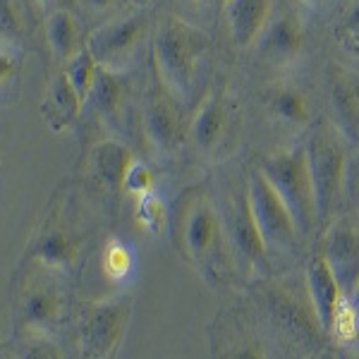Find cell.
I'll list each match as a JSON object with an SVG mask.
<instances>
[{
	"instance_id": "31",
	"label": "cell",
	"mask_w": 359,
	"mask_h": 359,
	"mask_svg": "<svg viewBox=\"0 0 359 359\" xmlns=\"http://www.w3.org/2000/svg\"><path fill=\"white\" fill-rule=\"evenodd\" d=\"M345 196L352 206V213L359 218V151L350 154L345 172Z\"/></svg>"
},
{
	"instance_id": "2",
	"label": "cell",
	"mask_w": 359,
	"mask_h": 359,
	"mask_svg": "<svg viewBox=\"0 0 359 359\" xmlns=\"http://www.w3.org/2000/svg\"><path fill=\"white\" fill-rule=\"evenodd\" d=\"M211 50V36L177 15H168L154 36V67L170 94L184 98L192 91L199 62Z\"/></svg>"
},
{
	"instance_id": "18",
	"label": "cell",
	"mask_w": 359,
	"mask_h": 359,
	"mask_svg": "<svg viewBox=\"0 0 359 359\" xmlns=\"http://www.w3.org/2000/svg\"><path fill=\"white\" fill-rule=\"evenodd\" d=\"M84 101L79 98V94L74 91L72 82L65 72H57L55 79L48 86V94L43 98L41 115L46 120V125L53 132L67 130L69 125L77 120V115L82 113Z\"/></svg>"
},
{
	"instance_id": "29",
	"label": "cell",
	"mask_w": 359,
	"mask_h": 359,
	"mask_svg": "<svg viewBox=\"0 0 359 359\" xmlns=\"http://www.w3.org/2000/svg\"><path fill=\"white\" fill-rule=\"evenodd\" d=\"M328 333H333L335 340H340V343H352V340L359 338V321H357V314H355V309H352L350 299H347V294L343 302H340L338 311H335V318Z\"/></svg>"
},
{
	"instance_id": "19",
	"label": "cell",
	"mask_w": 359,
	"mask_h": 359,
	"mask_svg": "<svg viewBox=\"0 0 359 359\" xmlns=\"http://www.w3.org/2000/svg\"><path fill=\"white\" fill-rule=\"evenodd\" d=\"M266 111L290 127H306L311 123V98L299 86L278 84L266 94Z\"/></svg>"
},
{
	"instance_id": "9",
	"label": "cell",
	"mask_w": 359,
	"mask_h": 359,
	"mask_svg": "<svg viewBox=\"0 0 359 359\" xmlns=\"http://www.w3.org/2000/svg\"><path fill=\"white\" fill-rule=\"evenodd\" d=\"M309 34L302 15L292 5H278L273 8L269 25L264 27L262 36L257 39L254 48L264 62L273 67H290L299 62L306 53Z\"/></svg>"
},
{
	"instance_id": "23",
	"label": "cell",
	"mask_w": 359,
	"mask_h": 359,
	"mask_svg": "<svg viewBox=\"0 0 359 359\" xmlns=\"http://www.w3.org/2000/svg\"><path fill=\"white\" fill-rule=\"evenodd\" d=\"M123 101H125V86H123V79H120V72L101 67L86 103H94V108L98 113L106 115V118H113V115L120 113Z\"/></svg>"
},
{
	"instance_id": "27",
	"label": "cell",
	"mask_w": 359,
	"mask_h": 359,
	"mask_svg": "<svg viewBox=\"0 0 359 359\" xmlns=\"http://www.w3.org/2000/svg\"><path fill=\"white\" fill-rule=\"evenodd\" d=\"M135 218L147 233H154V235H161L168 225V211H165L163 201H161L154 192L137 196Z\"/></svg>"
},
{
	"instance_id": "38",
	"label": "cell",
	"mask_w": 359,
	"mask_h": 359,
	"mask_svg": "<svg viewBox=\"0 0 359 359\" xmlns=\"http://www.w3.org/2000/svg\"><path fill=\"white\" fill-rule=\"evenodd\" d=\"M187 3H213V5H221V8H225L228 0H187Z\"/></svg>"
},
{
	"instance_id": "41",
	"label": "cell",
	"mask_w": 359,
	"mask_h": 359,
	"mask_svg": "<svg viewBox=\"0 0 359 359\" xmlns=\"http://www.w3.org/2000/svg\"><path fill=\"white\" fill-rule=\"evenodd\" d=\"M43 3H50V0H43Z\"/></svg>"
},
{
	"instance_id": "15",
	"label": "cell",
	"mask_w": 359,
	"mask_h": 359,
	"mask_svg": "<svg viewBox=\"0 0 359 359\" xmlns=\"http://www.w3.org/2000/svg\"><path fill=\"white\" fill-rule=\"evenodd\" d=\"M135 161V154L127 144L118 142V139H101L91 147L89 172L103 189L123 192L125 175Z\"/></svg>"
},
{
	"instance_id": "28",
	"label": "cell",
	"mask_w": 359,
	"mask_h": 359,
	"mask_svg": "<svg viewBox=\"0 0 359 359\" xmlns=\"http://www.w3.org/2000/svg\"><path fill=\"white\" fill-rule=\"evenodd\" d=\"M17 359H65V352L50 335H25L15 352Z\"/></svg>"
},
{
	"instance_id": "33",
	"label": "cell",
	"mask_w": 359,
	"mask_h": 359,
	"mask_svg": "<svg viewBox=\"0 0 359 359\" xmlns=\"http://www.w3.org/2000/svg\"><path fill=\"white\" fill-rule=\"evenodd\" d=\"M15 72V57L5 50H0V84H5Z\"/></svg>"
},
{
	"instance_id": "8",
	"label": "cell",
	"mask_w": 359,
	"mask_h": 359,
	"mask_svg": "<svg viewBox=\"0 0 359 359\" xmlns=\"http://www.w3.org/2000/svg\"><path fill=\"white\" fill-rule=\"evenodd\" d=\"M144 34H147V17L142 13H125L103 22L89 36L86 48L103 69L123 72L137 55Z\"/></svg>"
},
{
	"instance_id": "12",
	"label": "cell",
	"mask_w": 359,
	"mask_h": 359,
	"mask_svg": "<svg viewBox=\"0 0 359 359\" xmlns=\"http://www.w3.org/2000/svg\"><path fill=\"white\" fill-rule=\"evenodd\" d=\"M233 106L225 89H213L194 113L189 125V139L204 156L221 154L233 135Z\"/></svg>"
},
{
	"instance_id": "7",
	"label": "cell",
	"mask_w": 359,
	"mask_h": 359,
	"mask_svg": "<svg viewBox=\"0 0 359 359\" xmlns=\"http://www.w3.org/2000/svg\"><path fill=\"white\" fill-rule=\"evenodd\" d=\"M245 194L249 211H252L254 221H257L259 230H262L266 245L276 249L292 247L302 233H299L297 223H294L290 208L285 206V201L280 199V194L276 192L273 184L266 180V175L259 168H254L249 172Z\"/></svg>"
},
{
	"instance_id": "24",
	"label": "cell",
	"mask_w": 359,
	"mask_h": 359,
	"mask_svg": "<svg viewBox=\"0 0 359 359\" xmlns=\"http://www.w3.org/2000/svg\"><path fill=\"white\" fill-rule=\"evenodd\" d=\"M98 69H101V65H98L96 57L91 55V50L86 48V43H84V48L79 50L77 55L67 60L65 74L69 77V82H72L74 91L79 94V98L84 101V106H86V101H89L91 89H94V84H96Z\"/></svg>"
},
{
	"instance_id": "35",
	"label": "cell",
	"mask_w": 359,
	"mask_h": 359,
	"mask_svg": "<svg viewBox=\"0 0 359 359\" xmlns=\"http://www.w3.org/2000/svg\"><path fill=\"white\" fill-rule=\"evenodd\" d=\"M347 299H350L352 309H355V314H357V321H359V285L350 294H347Z\"/></svg>"
},
{
	"instance_id": "17",
	"label": "cell",
	"mask_w": 359,
	"mask_h": 359,
	"mask_svg": "<svg viewBox=\"0 0 359 359\" xmlns=\"http://www.w3.org/2000/svg\"><path fill=\"white\" fill-rule=\"evenodd\" d=\"M331 123L343 132L350 144L359 142V86L343 69H335L331 79Z\"/></svg>"
},
{
	"instance_id": "39",
	"label": "cell",
	"mask_w": 359,
	"mask_h": 359,
	"mask_svg": "<svg viewBox=\"0 0 359 359\" xmlns=\"http://www.w3.org/2000/svg\"><path fill=\"white\" fill-rule=\"evenodd\" d=\"M318 359H338V357H335V352H323Z\"/></svg>"
},
{
	"instance_id": "20",
	"label": "cell",
	"mask_w": 359,
	"mask_h": 359,
	"mask_svg": "<svg viewBox=\"0 0 359 359\" xmlns=\"http://www.w3.org/2000/svg\"><path fill=\"white\" fill-rule=\"evenodd\" d=\"M271 306L278 311L280 321L285 323L290 331L302 335V338H311V335L316 333V328H321L311 302L304 304L302 299L287 290V287L278 285V290L271 294Z\"/></svg>"
},
{
	"instance_id": "1",
	"label": "cell",
	"mask_w": 359,
	"mask_h": 359,
	"mask_svg": "<svg viewBox=\"0 0 359 359\" xmlns=\"http://www.w3.org/2000/svg\"><path fill=\"white\" fill-rule=\"evenodd\" d=\"M175 245L184 259H189L196 269L211 280H223L233 271V247H230L228 228L221 213L208 201V196L192 192L177 206L172 223Z\"/></svg>"
},
{
	"instance_id": "30",
	"label": "cell",
	"mask_w": 359,
	"mask_h": 359,
	"mask_svg": "<svg viewBox=\"0 0 359 359\" xmlns=\"http://www.w3.org/2000/svg\"><path fill=\"white\" fill-rule=\"evenodd\" d=\"M123 192H130L135 196L154 192V172H151V168H149L147 163H142V161H135V163L130 165V170H127V175H125Z\"/></svg>"
},
{
	"instance_id": "3",
	"label": "cell",
	"mask_w": 359,
	"mask_h": 359,
	"mask_svg": "<svg viewBox=\"0 0 359 359\" xmlns=\"http://www.w3.org/2000/svg\"><path fill=\"white\" fill-rule=\"evenodd\" d=\"M306 163L314 182L318 221H326L345 194V172L350 161V142L343 137L331 118H321L311 125L304 142Z\"/></svg>"
},
{
	"instance_id": "14",
	"label": "cell",
	"mask_w": 359,
	"mask_h": 359,
	"mask_svg": "<svg viewBox=\"0 0 359 359\" xmlns=\"http://www.w3.org/2000/svg\"><path fill=\"white\" fill-rule=\"evenodd\" d=\"M225 228H228L230 247H233L235 257H240L242 262L249 264L252 269H259V266L269 264V257H266V254H269V245H266L262 230H259L252 211H249L247 194L233 204V213H230V218L225 221Z\"/></svg>"
},
{
	"instance_id": "22",
	"label": "cell",
	"mask_w": 359,
	"mask_h": 359,
	"mask_svg": "<svg viewBox=\"0 0 359 359\" xmlns=\"http://www.w3.org/2000/svg\"><path fill=\"white\" fill-rule=\"evenodd\" d=\"M46 36H48L50 50L60 57V60H69L84 48L82 32L77 27V20L65 10H55L46 22Z\"/></svg>"
},
{
	"instance_id": "4",
	"label": "cell",
	"mask_w": 359,
	"mask_h": 359,
	"mask_svg": "<svg viewBox=\"0 0 359 359\" xmlns=\"http://www.w3.org/2000/svg\"><path fill=\"white\" fill-rule=\"evenodd\" d=\"M259 170L264 172L266 180L280 194V199L285 201V206L290 208L299 233H311L321 221H318L316 192L314 182H311L309 163H306L304 144L269 154L259 163Z\"/></svg>"
},
{
	"instance_id": "13",
	"label": "cell",
	"mask_w": 359,
	"mask_h": 359,
	"mask_svg": "<svg viewBox=\"0 0 359 359\" xmlns=\"http://www.w3.org/2000/svg\"><path fill=\"white\" fill-rule=\"evenodd\" d=\"M304 280H306V294H309V302L316 311L318 323H321L323 331H331L335 311H338L340 302L345 299V292L321 252H316L311 257L309 266H306Z\"/></svg>"
},
{
	"instance_id": "34",
	"label": "cell",
	"mask_w": 359,
	"mask_h": 359,
	"mask_svg": "<svg viewBox=\"0 0 359 359\" xmlns=\"http://www.w3.org/2000/svg\"><path fill=\"white\" fill-rule=\"evenodd\" d=\"M115 3H118V0H86V5L94 10H108V8H113Z\"/></svg>"
},
{
	"instance_id": "16",
	"label": "cell",
	"mask_w": 359,
	"mask_h": 359,
	"mask_svg": "<svg viewBox=\"0 0 359 359\" xmlns=\"http://www.w3.org/2000/svg\"><path fill=\"white\" fill-rule=\"evenodd\" d=\"M278 0H228L225 20L230 27V36L240 48H252L269 25Z\"/></svg>"
},
{
	"instance_id": "21",
	"label": "cell",
	"mask_w": 359,
	"mask_h": 359,
	"mask_svg": "<svg viewBox=\"0 0 359 359\" xmlns=\"http://www.w3.org/2000/svg\"><path fill=\"white\" fill-rule=\"evenodd\" d=\"M79 257V242L65 228H50L36 247V262L46 271H65Z\"/></svg>"
},
{
	"instance_id": "6",
	"label": "cell",
	"mask_w": 359,
	"mask_h": 359,
	"mask_svg": "<svg viewBox=\"0 0 359 359\" xmlns=\"http://www.w3.org/2000/svg\"><path fill=\"white\" fill-rule=\"evenodd\" d=\"M67 311L65 292L48 273H34L17 290V321L25 335H50Z\"/></svg>"
},
{
	"instance_id": "25",
	"label": "cell",
	"mask_w": 359,
	"mask_h": 359,
	"mask_svg": "<svg viewBox=\"0 0 359 359\" xmlns=\"http://www.w3.org/2000/svg\"><path fill=\"white\" fill-rule=\"evenodd\" d=\"M335 41L345 53L359 60V0H347L338 22H335Z\"/></svg>"
},
{
	"instance_id": "5",
	"label": "cell",
	"mask_w": 359,
	"mask_h": 359,
	"mask_svg": "<svg viewBox=\"0 0 359 359\" xmlns=\"http://www.w3.org/2000/svg\"><path fill=\"white\" fill-rule=\"evenodd\" d=\"M132 318V297L84 302L77 309V345L82 359H111L123 343Z\"/></svg>"
},
{
	"instance_id": "10",
	"label": "cell",
	"mask_w": 359,
	"mask_h": 359,
	"mask_svg": "<svg viewBox=\"0 0 359 359\" xmlns=\"http://www.w3.org/2000/svg\"><path fill=\"white\" fill-rule=\"evenodd\" d=\"M318 252L333 269L343 292L350 294L359 285V218L355 213L338 216L328 225Z\"/></svg>"
},
{
	"instance_id": "32",
	"label": "cell",
	"mask_w": 359,
	"mask_h": 359,
	"mask_svg": "<svg viewBox=\"0 0 359 359\" xmlns=\"http://www.w3.org/2000/svg\"><path fill=\"white\" fill-rule=\"evenodd\" d=\"M233 359H269V357H266V352L257 343H245L235 350Z\"/></svg>"
},
{
	"instance_id": "36",
	"label": "cell",
	"mask_w": 359,
	"mask_h": 359,
	"mask_svg": "<svg viewBox=\"0 0 359 359\" xmlns=\"http://www.w3.org/2000/svg\"><path fill=\"white\" fill-rule=\"evenodd\" d=\"M335 357H338V359H359L357 352L347 350V347H343V350H338V352H335Z\"/></svg>"
},
{
	"instance_id": "37",
	"label": "cell",
	"mask_w": 359,
	"mask_h": 359,
	"mask_svg": "<svg viewBox=\"0 0 359 359\" xmlns=\"http://www.w3.org/2000/svg\"><path fill=\"white\" fill-rule=\"evenodd\" d=\"M302 5H306V8H323V5L328 3V0H299Z\"/></svg>"
},
{
	"instance_id": "26",
	"label": "cell",
	"mask_w": 359,
	"mask_h": 359,
	"mask_svg": "<svg viewBox=\"0 0 359 359\" xmlns=\"http://www.w3.org/2000/svg\"><path fill=\"white\" fill-rule=\"evenodd\" d=\"M103 273L108 280L113 283H123L127 276L132 273V266H135V257H132V249L120 240H111L103 249L101 257Z\"/></svg>"
},
{
	"instance_id": "40",
	"label": "cell",
	"mask_w": 359,
	"mask_h": 359,
	"mask_svg": "<svg viewBox=\"0 0 359 359\" xmlns=\"http://www.w3.org/2000/svg\"><path fill=\"white\" fill-rule=\"evenodd\" d=\"M0 359H17L13 352H0Z\"/></svg>"
},
{
	"instance_id": "11",
	"label": "cell",
	"mask_w": 359,
	"mask_h": 359,
	"mask_svg": "<svg viewBox=\"0 0 359 359\" xmlns=\"http://www.w3.org/2000/svg\"><path fill=\"white\" fill-rule=\"evenodd\" d=\"M144 132L158 154H175L189 135L182 111L177 106V96L170 94L163 84L147 96Z\"/></svg>"
}]
</instances>
